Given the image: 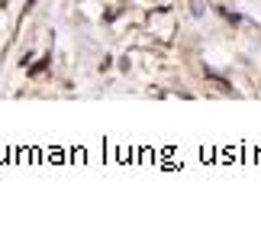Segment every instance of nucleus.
<instances>
[{
  "label": "nucleus",
  "instance_id": "nucleus-1",
  "mask_svg": "<svg viewBox=\"0 0 261 249\" xmlns=\"http://www.w3.org/2000/svg\"><path fill=\"white\" fill-rule=\"evenodd\" d=\"M48 62H52L48 55H46V58H39V62H36V65H32V68H29V75H42V71L48 68Z\"/></svg>",
  "mask_w": 261,
  "mask_h": 249
},
{
  "label": "nucleus",
  "instance_id": "nucleus-2",
  "mask_svg": "<svg viewBox=\"0 0 261 249\" xmlns=\"http://www.w3.org/2000/svg\"><path fill=\"white\" fill-rule=\"evenodd\" d=\"M32 7H36V0H29V7H26V10H32Z\"/></svg>",
  "mask_w": 261,
  "mask_h": 249
},
{
  "label": "nucleus",
  "instance_id": "nucleus-3",
  "mask_svg": "<svg viewBox=\"0 0 261 249\" xmlns=\"http://www.w3.org/2000/svg\"><path fill=\"white\" fill-rule=\"evenodd\" d=\"M3 3H7V0H3Z\"/></svg>",
  "mask_w": 261,
  "mask_h": 249
}]
</instances>
